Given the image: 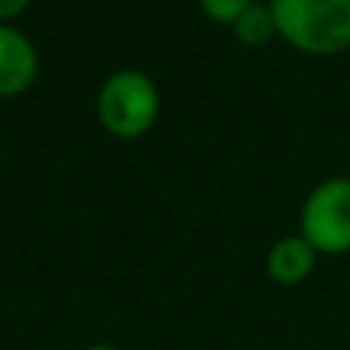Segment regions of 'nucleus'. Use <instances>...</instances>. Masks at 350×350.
I'll use <instances>...</instances> for the list:
<instances>
[{"label":"nucleus","instance_id":"nucleus-1","mask_svg":"<svg viewBox=\"0 0 350 350\" xmlns=\"http://www.w3.org/2000/svg\"><path fill=\"white\" fill-rule=\"evenodd\" d=\"M277 37L295 53L332 59L350 49V0H267Z\"/></svg>","mask_w":350,"mask_h":350},{"label":"nucleus","instance_id":"nucleus-2","mask_svg":"<svg viewBox=\"0 0 350 350\" xmlns=\"http://www.w3.org/2000/svg\"><path fill=\"white\" fill-rule=\"evenodd\" d=\"M160 90L139 68H120L105 77L102 90L96 92V117L108 135L120 142L142 139L151 133L160 117Z\"/></svg>","mask_w":350,"mask_h":350},{"label":"nucleus","instance_id":"nucleus-3","mask_svg":"<svg viewBox=\"0 0 350 350\" xmlns=\"http://www.w3.org/2000/svg\"><path fill=\"white\" fill-rule=\"evenodd\" d=\"M298 234L317 249V255L350 252V178L332 175L304 197L298 212Z\"/></svg>","mask_w":350,"mask_h":350},{"label":"nucleus","instance_id":"nucleus-4","mask_svg":"<svg viewBox=\"0 0 350 350\" xmlns=\"http://www.w3.org/2000/svg\"><path fill=\"white\" fill-rule=\"evenodd\" d=\"M40 71L37 46L16 25H0V98L28 92Z\"/></svg>","mask_w":350,"mask_h":350},{"label":"nucleus","instance_id":"nucleus-5","mask_svg":"<svg viewBox=\"0 0 350 350\" xmlns=\"http://www.w3.org/2000/svg\"><path fill=\"white\" fill-rule=\"evenodd\" d=\"M317 249L301 234L280 237L265 258V271L277 286H301L317 267Z\"/></svg>","mask_w":350,"mask_h":350},{"label":"nucleus","instance_id":"nucleus-6","mask_svg":"<svg viewBox=\"0 0 350 350\" xmlns=\"http://www.w3.org/2000/svg\"><path fill=\"white\" fill-rule=\"evenodd\" d=\"M234 37L237 43H243L246 49H261L277 37V25H273V12L267 6V0H255L246 12L234 22Z\"/></svg>","mask_w":350,"mask_h":350},{"label":"nucleus","instance_id":"nucleus-7","mask_svg":"<svg viewBox=\"0 0 350 350\" xmlns=\"http://www.w3.org/2000/svg\"><path fill=\"white\" fill-rule=\"evenodd\" d=\"M252 3H255V0H200V10H203V16L209 18V22L234 28V22H237V18H240Z\"/></svg>","mask_w":350,"mask_h":350},{"label":"nucleus","instance_id":"nucleus-8","mask_svg":"<svg viewBox=\"0 0 350 350\" xmlns=\"http://www.w3.org/2000/svg\"><path fill=\"white\" fill-rule=\"evenodd\" d=\"M31 0H0V25H12V18H18L28 10Z\"/></svg>","mask_w":350,"mask_h":350},{"label":"nucleus","instance_id":"nucleus-9","mask_svg":"<svg viewBox=\"0 0 350 350\" xmlns=\"http://www.w3.org/2000/svg\"><path fill=\"white\" fill-rule=\"evenodd\" d=\"M83 350H120V347L108 345V341H96V345H90V347H83Z\"/></svg>","mask_w":350,"mask_h":350}]
</instances>
